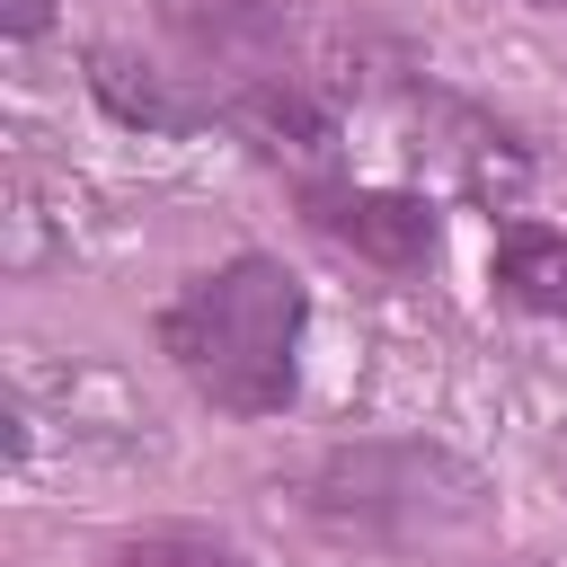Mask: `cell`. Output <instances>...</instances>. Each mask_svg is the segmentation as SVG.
<instances>
[{
	"mask_svg": "<svg viewBox=\"0 0 567 567\" xmlns=\"http://www.w3.org/2000/svg\"><path fill=\"white\" fill-rule=\"evenodd\" d=\"M301 328H310L301 275L266 248H239L159 310V354L221 416H284L301 390Z\"/></svg>",
	"mask_w": 567,
	"mask_h": 567,
	"instance_id": "cell-1",
	"label": "cell"
},
{
	"mask_svg": "<svg viewBox=\"0 0 567 567\" xmlns=\"http://www.w3.org/2000/svg\"><path fill=\"white\" fill-rule=\"evenodd\" d=\"M301 505L319 532L363 540V549H443V540H470L496 496L452 443L372 434V443L319 452L301 470Z\"/></svg>",
	"mask_w": 567,
	"mask_h": 567,
	"instance_id": "cell-2",
	"label": "cell"
},
{
	"mask_svg": "<svg viewBox=\"0 0 567 567\" xmlns=\"http://www.w3.org/2000/svg\"><path fill=\"white\" fill-rule=\"evenodd\" d=\"M44 434H62L89 461H142L159 443V408L97 354L18 346V363H9V452L35 461Z\"/></svg>",
	"mask_w": 567,
	"mask_h": 567,
	"instance_id": "cell-3",
	"label": "cell"
},
{
	"mask_svg": "<svg viewBox=\"0 0 567 567\" xmlns=\"http://www.w3.org/2000/svg\"><path fill=\"white\" fill-rule=\"evenodd\" d=\"M159 27L239 80H284L292 62V0H159Z\"/></svg>",
	"mask_w": 567,
	"mask_h": 567,
	"instance_id": "cell-4",
	"label": "cell"
},
{
	"mask_svg": "<svg viewBox=\"0 0 567 567\" xmlns=\"http://www.w3.org/2000/svg\"><path fill=\"white\" fill-rule=\"evenodd\" d=\"M310 221L337 248H354L363 266H390V275L434 257V204L399 195V186H310Z\"/></svg>",
	"mask_w": 567,
	"mask_h": 567,
	"instance_id": "cell-5",
	"label": "cell"
},
{
	"mask_svg": "<svg viewBox=\"0 0 567 567\" xmlns=\"http://www.w3.org/2000/svg\"><path fill=\"white\" fill-rule=\"evenodd\" d=\"M80 248H89V195H80L71 177L18 168V177H9V213H0V257H9L18 275H53V266H71Z\"/></svg>",
	"mask_w": 567,
	"mask_h": 567,
	"instance_id": "cell-6",
	"label": "cell"
},
{
	"mask_svg": "<svg viewBox=\"0 0 567 567\" xmlns=\"http://www.w3.org/2000/svg\"><path fill=\"white\" fill-rule=\"evenodd\" d=\"M230 124H239L266 159H292V168H319V159L337 151V124H328V106H319L301 80H239Z\"/></svg>",
	"mask_w": 567,
	"mask_h": 567,
	"instance_id": "cell-7",
	"label": "cell"
},
{
	"mask_svg": "<svg viewBox=\"0 0 567 567\" xmlns=\"http://www.w3.org/2000/svg\"><path fill=\"white\" fill-rule=\"evenodd\" d=\"M496 292L540 310V319H567V230L549 221H505L496 230Z\"/></svg>",
	"mask_w": 567,
	"mask_h": 567,
	"instance_id": "cell-8",
	"label": "cell"
},
{
	"mask_svg": "<svg viewBox=\"0 0 567 567\" xmlns=\"http://www.w3.org/2000/svg\"><path fill=\"white\" fill-rule=\"evenodd\" d=\"M89 89H97L124 124H151V133H186V124H195V106H186L168 80H151L142 62H124L115 44H97V53H89Z\"/></svg>",
	"mask_w": 567,
	"mask_h": 567,
	"instance_id": "cell-9",
	"label": "cell"
},
{
	"mask_svg": "<svg viewBox=\"0 0 567 567\" xmlns=\"http://www.w3.org/2000/svg\"><path fill=\"white\" fill-rule=\"evenodd\" d=\"M106 567H248L230 540L195 532V523H151V532H124L106 549Z\"/></svg>",
	"mask_w": 567,
	"mask_h": 567,
	"instance_id": "cell-10",
	"label": "cell"
},
{
	"mask_svg": "<svg viewBox=\"0 0 567 567\" xmlns=\"http://www.w3.org/2000/svg\"><path fill=\"white\" fill-rule=\"evenodd\" d=\"M0 27H9V44H35L53 27V0H0Z\"/></svg>",
	"mask_w": 567,
	"mask_h": 567,
	"instance_id": "cell-11",
	"label": "cell"
},
{
	"mask_svg": "<svg viewBox=\"0 0 567 567\" xmlns=\"http://www.w3.org/2000/svg\"><path fill=\"white\" fill-rule=\"evenodd\" d=\"M549 478H558V496H567V425L549 434Z\"/></svg>",
	"mask_w": 567,
	"mask_h": 567,
	"instance_id": "cell-12",
	"label": "cell"
}]
</instances>
